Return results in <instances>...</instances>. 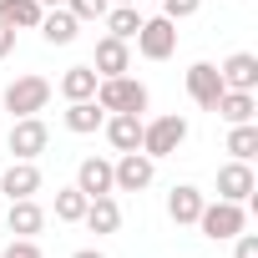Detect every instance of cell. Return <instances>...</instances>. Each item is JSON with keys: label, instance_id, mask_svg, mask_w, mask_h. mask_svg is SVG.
<instances>
[{"label": "cell", "instance_id": "cell-2", "mask_svg": "<svg viewBox=\"0 0 258 258\" xmlns=\"http://www.w3.org/2000/svg\"><path fill=\"white\" fill-rule=\"evenodd\" d=\"M96 106L101 111H147V86L137 76H101L96 81Z\"/></svg>", "mask_w": 258, "mask_h": 258}, {"label": "cell", "instance_id": "cell-3", "mask_svg": "<svg viewBox=\"0 0 258 258\" xmlns=\"http://www.w3.org/2000/svg\"><path fill=\"white\" fill-rule=\"evenodd\" d=\"M182 142H187V116L167 111V116H157V121H142V152H147L152 162H157V157H172Z\"/></svg>", "mask_w": 258, "mask_h": 258}, {"label": "cell", "instance_id": "cell-30", "mask_svg": "<svg viewBox=\"0 0 258 258\" xmlns=\"http://www.w3.org/2000/svg\"><path fill=\"white\" fill-rule=\"evenodd\" d=\"M11 51H16V31H11V26H6V21H0V61H6V56H11Z\"/></svg>", "mask_w": 258, "mask_h": 258}, {"label": "cell", "instance_id": "cell-28", "mask_svg": "<svg viewBox=\"0 0 258 258\" xmlns=\"http://www.w3.org/2000/svg\"><path fill=\"white\" fill-rule=\"evenodd\" d=\"M0 258H41V248H36V238H11Z\"/></svg>", "mask_w": 258, "mask_h": 258}, {"label": "cell", "instance_id": "cell-21", "mask_svg": "<svg viewBox=\"0 0 258 258\" xmlns=\"http://www.w3.org/2000/svg\"><path fill=\"white\" fill-rule=\"evenodd\" d=\"M41 0H0V21H6L11 31H36L41 26Z\"/></svg>", "mask_w": 258, "mask_h": 258}, {"label": "cell", "instance_id": "cell-26", "mask_svg": "<svg viewBox=\"0 0 258 258\" xmlns=\"http://www.w3.org/2000/svg\"><path fill=\"white\" fill-rule=\"evenodd\" d=\"M66 11H71L76 21H101V16L111 11V0H66Z\"/></svg>", "mask_w": 258, "mask_h": 258}, {"label": "cell", "instance_id": "cell-27", "mask_svg": "<svg viewBox=\"0 0 258 258\" xmlns=\"http://www.w3.org/2000/svg\"><path fill=\"white\" fill-rule=\"evenodd\" d=\"M203 11V0H162V16L167 21H187V16H198Z\"/></svg>", "mask_w": 258, "mask_h": 258}, {"label": "cell", "instance_id": "cell-7", "mask_svg": "<svg viewBox=\"0 0 258 258\" xmlns=\"http://www.w3.org/2000/svg\"><path fill=\"white\" fill-rule=\"evenodd\" d=\"M152 177H157V162H152L147 152H121V157L111 162L116 192H142V187H152Z\"/></svg>", "mask_w": 258, "mask_h": 258}, {"label": "cell", "instance_id": "cell-5", "mask_svg": "<svg viewBox=\"0 0 258 258\" xmlns=\"http://www.w3.org/2000/svg\"><path fill=\"white\" fill-rule=\"evenodd\" d=\"M46 142H51V132H46V121H41V116H16V121H11L6 147H11L16 162H36V157L46 152Z\"/></svg>", "mask_w": 258, "mask_h": 258}, {"label": "cell", "instance_id": "cell-31", "mask_svg": "<svg viewBox=\"0 0 258 258\" xmlns=\"http://www.w3.org/2000/svg\"><path fill=\"white\" fill-rule=\"evenodd\" d=\"M71 258H106V253H101V248H76Z\"/></svg>", "mask_w": 258, "mask_h": 258}, {"label": "cell", "instance_id": "cell-14", "mask_svg": "<svg viewBox=\"0 0 258 258\" xmlns=\"http://www.w3.org/2000/svg\"><path fill=\"white\" fill-rule=\"evenodd\" d=\"M81 223H86L96 238L116 233V228H121V208H116V198H111V192H101V198H86V213H81Z\"/></svg>", "mask_w": 258, "mask_h": 258}, {"label": "cell", "instance_id": "cell-22", "mask_svg": "<svg viewBox=\"0 0 258 258\" xmlns=\"http://www.w3.org/2000/svg\"><path fill=\"white\" fill-rule=\"evenodd\" d=\"M96 81H101V76H96L91 66H71V71L61 76V96H66V101H91V96H96Z\"/></svg>", "mask_w": 258, "mask_h": 258}, {"label": "cell", "instance_id": "cell-24", "mask_svg": "<svg viewBox=\"0 0 258 258\" xmlns=\"http://www.w3.org/2000/svg\"><path fill=\"white\" fill-rule=\"evenodd\" d=\"M228 152H233V162H248L258 152V126L253 121H238L233 132H228Z\"/></svg>", "mask_w": 258, "mask_h": 258}, {"label": "cell", "instance_id": "cell-9", "mask_svg": "<svg viewBox=\"0 0 258 258\" xmlns=\"http://www.w3.org/2000/svg\"><path fill=\"white\" fill-rule=\"evenodd\" d=\"M106 142L116 152H142V116L137 111H106Z\"/></svg>", "mask_w": 258, "mask_h": 258}, {"label": "cell", "instance_id": "cell-6", "mask_svg": "<svg viewBox=\"0 0 258 258\" xmlns=\"http://www.w3.org/2000/svg\"><path fill=\"white\" fill-rule=\"evenodd\" d=\"M132 41H137V51H142L147 61H167V56L177 51V21L152 16V21H142V31H137Z\"/></svg>", "mask_w": 258, "mask_h": 258}, {"label": "cell", "instance_id": "cell-33", "mask_svg": "<svg viewBox=\"0 0 258 258\" xmlns=\"http://www.w3.org/2000/svg\"><path fill=\"white\" fill-rule=\"evenodd\" d=\"M116 6H137V0H116Z\"/></svg>", "mask_w": 258, "mask_h": 258}, {"label": "cell", "instance_id": "cell-19", "mask_svg": "<svg viewBox=\"0 0 258 258\" xmlns=\"http://www.w3.org/2000/svg\"><path fill=\"white\" fill-rule=\"evenodd\" d=\"M101 121H106V111L96 106V96L91 101H66V132L91 137V132H101Z\"/></svg>", "mask_w": 258, "mask_h": 258}, {"label": "cell", "instance_id": "cell-16", "mask_svg": "<svg viewBox=\"0 0 258 258\" xmlns=\"http://www.w3.org/2000/svg\"><path fill=\"white\" fill-rule=\"evenodd\" d=\"M76 26H81V21H76L66 6H56V11H46V16H41V26H36V31H41V41H46V46H71V41H76Z\"/></svg>", "mask_w": 258, "mask_h": 258}, {"label": "cell", "instance_id": "cell-1", "mask_svg": "<svg viewBox=\"0 0 258 258\" xmlns=\"http://www.w3.org/2000/svg\"><path fill=\"white\" fill-rule=\"evenodd\" d=\"M203 238H213V243H228V238H238L243 228H248V213H243V203H203V213H198V223H192Z\"/></svg>", "mask_w": 258, "mask_h": 258}, {"label": "cell", "instance_id": "cell-10", "mask_svg": "<svg viewBox=\"0 0 258 258\" xmlns=\"http://www.w3.org/2000/svg\"><path fill=\"white\" fill-rule=\"evenodd\" d=\"M91 71L96 76H126V71H132V46L116 41V36H101L96 56H91Z\"/></svg>", "mask_w": 258, "mask_h": 258}, {"label": "cell", "instance_id": "cell-11", "mask_svg": "<svg viewBox=\"0 0 258 258\" xmlns=\"http://www.w3.org/2000/svg\"><path fill=\"white\" fill-rule=\"evenodd\" d=\"M218 76H223L228 91H258V56H253V51H233V56L218 66Z\"/></svg>", "mask_w": 258, "mask_h": 258}, {"label": "cell", "instance_id": "cell-23", "mask_svg": "<svg viewBox=\"0 0 258 258\" xmlns=\"http://www.w3.org/2000/svg\"><path fill=\"white\" fill-rule=\"evenodd\" d=\"M101 21H106V36H116V41H132V36L142 31V21H147V16H137V6H111Z\"/></svg>", "mask_w": 258, "mask_h": 258}, {"label": "cell", "instance_id": "cell-4", "mask_svg": "<svg viewBox=\"0 0 258 258\" xmlns=\"http://www.w3.org/2000/svg\"><path fill=\"white\" fill-rule=\"evenodd\" d=\"M51 101V81L46 76H16L6 86V111L11 116H41Z\"/></svg>", "mask_w": 258, "mask_h": 258}, {"label": "cell", "instance_id": "cell-29", "mask_svg": "<svg viewBox=\"0 0 258 258\" xmlns=\"http://www.w3.org/2000/svg\"><path fill=\"white\" fill-rule=\"evenodd\" d=\"M233 258H258V233H238L233 238Z\"/></svg>", "mask_w": 258, "mask_h": 258}, {"label": "cell", "instance_id": "cell-12", "mask_svg": "<svg viewBox=\"0 0 258 258\" xmlns=\"http://www.w3.org/2000/svg\"><path fill=\"white\" fill-rule=\"evenodd\" d=\"M253 187H258V177H253L248 162H228V167H218V198H223V203H248Z\"/></svg>", "mask_w": 258, "mask_h": 258}, {"label": "cell", "instance_id": "cell-25", "mask_svg": "<svg viewBox=\"0 0 258 258\" xmlns=\"http://www.w3.org/2000/svg\"><path fill=\"white\" fill-rule=\"evenodd\" d=\"M81 213H86V192L71 182V187H61L56 192V218L61 223H81Z\"/></svg>", "mask_w": 258, "mask_h": 258}, {"label": "cell", "instance_id": "cell-8", "mask_svg": "<svg viewBox=\"0 0 258 258\" xmlns=\"http://www.w3.org/2000/svg\"><path fill=\"white\" fill-rule=\"evenodd\" d=\"M223 91H228V86H223V76H218L213 61H192V66H187V96H192L203 111H213Z\"/></svg>", "mask_w": 258, "mask_h": 258}, {"label": "cell", "instance_id": "cell-13", "mask_svg": "<svg viewBox=\"0 0 258 258\" xmlns=\"http://www.w3.org/2000/svg\"><path fill=\"white\" fill-rule=\"evenodd\" d=\"M0 192H6L11 203L16 198H36L41 192V167L36 162H11L6 172H0Z\"/></svg>", "mask_w": 258, "mask_h": 258}, {"label": "cell", "instance_id": "cell-17", "mask_svg": "<svg viewBox=\"0 0 258 258\" xmlns=\"http://www.w3.org/2000/svg\"><path fill=\"white\" fill-rule=\"evenodd\" d=\"M76 187H81L86 198L116 192V182H111V162H106V157H86V162L76 167Z\"/></svg>", "mask_w": 258, "mask_h": 258}, {"label": "cell", "instance_id": "cell-20", "mask_svg": "<svg viewBox=\"0 0 258 258\" xmlns=\"http://www.w3.org/2000/svg\"><path fill=\"white\" fill-rule=\"evenodd\" d=\"M213 111H218L228 126H238V121H253V116H258V96H253V91H223Z\"/></svg>", "mask_w": 258, "mask_h": 258}, {"label": "cell", "instance_id": "cell-15", "mask_svg": "<svg viewBox=\"0 0 258 258\" xmlns=\"http://www.w3.org/2000/svg\"><path fill=\"white\" fill-rule=\"evenodd\" d=\"M6 228H11L16 238H36V233L46 228L41 203H36V198H16V203H11V213H6Z\"/></svg>", "mask_w": 258, "mask_h": 258}, {"label": "cell", "instance_id": "cell-32", "mask_svg": "<svg viewBox=\"0 0 258 258\" xmlns=\"http://www.w3.org/2000/svg\"><path fill=\"white\" fill-rule=\"evenodd\" d=\"M56 6H66V0H41V11H56Z\"/></svg>", "mask_w": 258, "mask_h": 258}, {"label": "cell", "instance_id": "cell-18", "mask_svg": "<svg viewBox=\"0 0 258 258\" xmlns=\"http://www.w3.org/2000/svg\"><path fill=\"white\" fill-rule=\"evenodd\" d=\"M203 203H208V198H203V192H198L192 182H177V187L167 192V218H172L177 228H182V223H198Z\"/></svg>", "mask_w": 258, "mask_h": 258}]
</instances>
